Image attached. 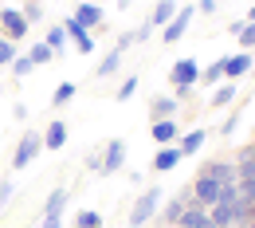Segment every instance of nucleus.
I'll list each match as a JSON object with an SVG mask.
<instances>
[{
	"label": "nucleus",
	"mask_w": 255,
	"mask_h": 228,
	"mask_svg": "<svg viewBox=\"0 0 255 228\" xmlns=\"http://www.w3.org/2000/svg\"><path fill=\"white\" fill-rule=\"evenodd\" d=\"M161 201H165V193H161L157 185H153V189H145V193L133 201V209H129V228H145L161 213Z\"/></svg>",
	"instance_id": "obj_1"
},
{
	"label": "nucleus",
	"mask_w": 255,
	"mask_h": 228,
	"mask_svg": "<svg viewBox=\"0 0 255 228\" xmlns=\"http://www.w3.org/2000/svg\"><path fill=\"white\" fill-rule=\"evenodd\" d=\"M43 154V134H24L20 142H16V154H12V169H28V165L35 162Z\"/></svg>",
	"instance_id": "obj_2"
},
{
	"label": "nucleus",
	"mask_w": 255,
	"mask_h": 228,
	"mask_svg": "<svg viewBox=\"0 0 255 228\" xmlns=\"http://www.w3.org/2000/svg\"><path fill=\"white\" fill-rule=\"evenodd\" d=\"M122 165H126V142H122V138H110L106 150H102L98 177H114V173H122Z\"/></svg>",
	"instance_id": "obj_3"
},
{
	"label": "nucleus",
	"mask_w": 255,
	"mask_h": 228,
	"mask_svg": "<svg viewBox=\"0 0 255 228\" xmlns=\"http://www.w3.org/2000/svg\"><path fill=\"white\" fill-rule=\"evenodd\" d=\"M0 32H4V39H12V43L28 39V20H24V12H20V8H0Z\"/></svg>",
	"instance_id": "obj_4"
},
{
	"label": "nucleus",
	"mask_w": 255,
	"mask_h": 228,
	"mask_svg": "<svg viewBox=\"0 0 255 228\" xmlns=\"http://www.w3.org/2000/svg\"><path fill=\"white\" fill-rule=\"evenodd\" d=\"M192 16H196V8H192V4H185V8H177V16H173V20H169V24L161 28V43H177L181 35L189 32Z\"/></svg>",
	"instance_id": "obj_5"
},
{
	"label": "nucleus",
	"mask_w": 255,
	"mask_h": 228,
	"mask_svg": "<svg viewBox=\"0 0 255 228\" xmlns=\"http://www.w3.org/2000/svg\"><path fill=\"white\" fill-rule=\"evenodd\" d=\"M169 83H173V87H196V83H200V63H196L192 55L177 59L173 71H169Z\"/></svg>",
	"instance_id": "obj_6"
},
{
	"label": "nucleus",
	"mask_w": 255,
	"mask_h": 228,
	"mask_svg": "<svg viewBox=\"0 0 255 228\" xmlns=\"http://www.w3.org/2000/svg\"><path fill=\"white\" fill-rule=\"evenodd\" d=\"M189 189H192V205H200V209H212V205H216V197H220V181H212V177L196 173V181H192Z\"/></svg>",
	"instance_id": "obj_7"
},
{
	"label": "nucleus",
	"mask_w": 255,
	"mask_h": 228,
	"mask_svg": "<svg viewBox=\"0 0 255 228\" xmlns=\"http://www.w3.org/2000/svg\"><path fill=\"white\" fill-rule=\"evenodd\" d=\"M59 24H63L67 39H75V51H79V55H91V51H95V39H91V32H87V28H83L75 16H63Z\"/></svg>",
	"instance_id": "obj_8"
},
{
	"label": "nucleus",
	"mask_w": 255,
	"mask_h": 228,
	"mask_svg": "<svg viewBox=\"0 0 255 228\" xmlns=\"http://www.w3.org/2000/svg\"><path fill=\"white\" fill-rule=\"evenodd\" d=\"M200 173L212 177V181H220V185H236V181H240L236 162H208V165H200Z\"/></svg>",
	"instance_id": "obj_9"
},
{
	"label": "nucleus",
	"mask_w": 255,
	"mask_h": 228,
	"mask_svg": "<svg viewBox=\"0 0 255 228\" xmlns=\"http://www.w3.org/2000/svg\"><path fill=\"white\" fill-rule=\"evenodd\" d=\"M252 51H240V55H224V79L232 83V79H244L248 71H252Z\"/></svg>",
	"instance_id": "obj_10"
},
{
	"label": "nucleus",
	"mask_w": 255,
	"mask_h": 228,
	"mask_svg": "<svg viewBox=\"0 0 255 228\" xmlns=\"http://www.w3.org/2000/svg\"><path fill=\"white\" fill-rule=\"evenodd\" d=\"M177 122L173 118H161V122H149V138L157 142V146H177Z\"/></svg>",
	"instance_id": "obj_11"
},
{
	"label": "nucleus",
	"mask_w": 255,
	"mask_h": 228,
	"mask_svg": "<svg viewBox=\"0 0 255 228\" xmlns=\"http://www.w3.org/2000/svg\"><path fill=\"white\" fill-rule=\"evenodd\" d=\"M181 162H185V158H181V150H177V146H161L149 165H153V173H169V169H177Z\"/></svg>",
	"instance_id": "obj_12"
},
{
	"label": "nucleus",
	"mask_w": 255,
	"mask_h": 228,
	"mask_svg": "<svg viewBox=\"0 0 255 228\" xmlns=\"http://www.w3.org/2000/svg\"><path fill=\"white\" fill-rule=\"evenodd\" d=\"M71 16H75V20H79V24L87 28V32L102 24V8H98L95 0H83V4H75V12H71Z\"/></svg>",
	"instance_id": "obj_13"
},
{
	"label": "nucleus",
	"mask_w": 255,
	"mask_h": 228,
	"mask_svg": "<svg viewBox=\"0 0 255 228\" xmlns=\"http://www.w3.org/2000/svg\"><path fill=\"white\" fill-rule=\"evenodd\" d=\"M177 110H181V102H177L173 95H157L153 102H149V122H161V118H173Z\"/></svg>",
	"instance_id": "obj_14"
},
{
	"label": "nucleus",
	"mask_w": 255,
	"mask_h": 228,
	"mask_svg": "<svg viewBox=\"0 0 255 228\" xmlns=\"http://www.w3.org/2000/svg\"><path fill=\"white\" fill-rule=\"evenodd\" d=\"M63 146H67V122L55 118V122L43 130V150H63Z\"/></svg>",
	"instance_id": "obj_15"
},
{
	"label": "nucleus",
	"mask_w": 255,
	"mask_h": 228,
	"mask_svg": "<svg viewBox=\"0 0 255 228\" xmlns=\"http://www.w3.org/2000/svg\"><path fill=\"white\" fill-rule=\"evenodd\" d=\"M204 142H208V130H189L181 142H177V150H181V158H192V154L204 150Z\"/></svg>",
	"instance_id": "obj_16"
},
{
	"label": "nucleus",
	"mask_w": 255,
	"mask_h": 228,
	"mask_svg": "<svg viewBox=\"0 0 255 228\" xmlns=\"http://www.w3.org/2000/svg\"><path fill=\"white\" fill-rule=\"evenodd\" d=\"M212 221H208V209H200V205H189L185 213H181V221H177V228H208Z\"/></svg>",
	"instance_id": "obj_17"
},
{
	"label": "nucleus",
	"mask_w": 255,
	"mask_h": 228,
	"mask_svg": "<svg viewBox=\"0 0 255 228\" xmlns=\"http://www.w3.org/2000/svg\"><path fill=\"white\" fill-rule=\"evenodd\" d=\"M177 8H181L177 0H157V4H153V12H149V24H153V28H165V24L177 16Z\"/></svg>",
	"instance_id": "obj_18"
},
{
	"label": "nucleus",
	"mask_w": 255,
	"mask_h": 228,
	"mask_svg": "<svg viewBox=\"0 0 255 228\" xmlns=\"http://www.w3.org/2000/svg\"><path fill=\"white\" fill-rule=\"evenodd\" d=\"M67 201H71V193H67V189H51V193H47V201H43V217H63Z\"/></svg>",
	"instance_id": "obj_19"
},
{
	"label": "nucleus",
	"mask_w": 255,
	"mask_h": 228,
	"mask_svg": "<svg viewBox=\"0 0 255 228\" xmlns=\"http://www.w3.org/2000/svg\"><path fill=\"white\" fill-rule=\"evenodd\" d=\"M181 213H185V201H181V197H169V201H161V213H157V217L173 228L177 221H181Z\"/></svg>",
	"instance_id": "obj_20"
},
{
	"label": "nucleus",
	"mask_w": 255,
	"mask_h": 228,
	"mask_svg": "<svg viewBox=\"0 0 255 228\" xmlns=\"http://www.w3.org/2000/svg\"><path fill=\"white\" fill-rule=\"evenodd\" d=\"M122 55H126V51H118V47H110V55H106V59H102V63H98V79H110V75H118V67H122Z\"/></svg>",
	"instance_id": "obj_21"
},
{
	"label": "nucleus",
	"mask_w": 255,
	"mask_h": 228,
	"mask_svg": "<svg viewBox=\"0 0 255 228\" xmlns=\"http://www.w3.org/2000/svg\"><path fill=\"white\" fill-rule=\"evenodd\" d=\"M43 43H47L55 55H63V51H67V32H63V24H51V28H47V35H43Z\"/></svg>",
	"instance_id": "obj_22"
},
{
	"label": "nucleus",
	"mask_w": 255,
	"mask_h": 228,
	"mask_svg": "<svg viewBox=\"0 0 255 228\" xmlns=\"http://www.w3.org/2000/svg\"><path fill=\"white\" fill-rule=\"evenodd\" d=\"M200 83H204V87H220V83H224V55L216 59V63L200 67Z\"/></svg>",
	"instance_id": "obj_23"
},
{
	"label": "nucleus",
	"mask_w": 255,
	"mask_h": 228,
	"mask_svg": "<svg viewBox=\"0 0 255 228\" xmlns=\"http://www.w3.org/2000/svg\"><path fill=\"white\" fill-rule=\"evenodd\" d=\"M236 95H240V87L224 79L220 87H212V106H228V102H236Z\"/></svg>",
	"instance_id": "obj_24"
},
{
	"label": "nucleus",
	"mask_w": 255,
	"mask_h": 228,
	"mask_svg": "<svg viewBox=\"0 0 255 228\" xmlns=\"http://www.w3.org/2000/svg\"><path fill=\"white\" fill-rule=\"evenodd\" d=\"M208 221H212L216 228L236 225V217H232V205H212V209H208Z\"/></svg>",
	"instance_id": "obj_25"
},
{
	"label": "nucleus",
	"mask_w": 255,
	"mask_h": 228,
	"mask_svg": "<svg viewBox=\"0 0 255 228\" xmlns=\"http://www.w3.org/2000/svg\"><path fill=\"white\" fill-rule=\"evenodd\" d=\"M75 228H102V213H95V209H79V213H75Z\"/></svg>",
	"instance_id": "obj_26"
},
{
	"label": "nucleus",
	"mask_w": 255,
	"mask_h": 228,
	"mask_svg": "<svg viewBox=\"0 0 255 228\" xmlns=\"http://www.w3.org/2000/svg\"><path fill=\"white\" fill-rule=\"evenodd\" d=\"M28 55H32V63H35V67H39V63H51V59H55V51H51L43 39H35L32 47H28Z\"/></svg>",
	"instance_id": "obj_27"
},
{
	"label": "nucleus",
	"mask_w": 255,
	"mask_h": 228,
	"mask_svg": "<svg viewBox=\"0 0 255 228\" xmlns=\"http://www.w3.org/2000/svg\"><path fill=\"white\" fill-rule=\"evenodd\" d=\"M71 98H75V83H59V87L51 91V106L59 110V106H67Z\"/></svg>",
	"instance_id": "obj_28"
},
{
	"label": "nucleus",
	"mask_w": 255,
	"mask_h": 228,
	"mask_svg": "<svg viewBox=\"0 0 255 228\" xmlns=\"http://www.w3.org/2000/svg\"><path fill=\"white\" fill-rule=\"evenodd\" d=\"M12 75H16V79H24V75H28V71H35V63H32V55H16V59H12Z\"/></svg>",
	"instance_id": "obj_29"
},
{
	"label": "nucleus",
	"mask_w": 255,
	"mask_h": 228,
	"mask_svg": "<svg viewBox=\"0 0 255 228\" xmlns=\"http://www.w3.org/2000/svg\"><path fill=\"white\" fill-rule=\"evenodd\" d=\"M16 55H20V43H12V39H0V67H8Z\"/></svg>",
	"instance_id": "obj_30"
},
{
	"label": "nucleus",
	"mask_w": 255,
	"mask_h": 228,
	"mask_svg": "<svg viewBox=\"0 0 255 228\" xmlns=\"http://www.w3.org/2000/svg\"><path fill=\"white\" fill-rule=\"evenodd\" d=\"M20 12H24V20H28V28H32V24H39V20H43V4H24Z\"/></svg>",
	"instance_id": "obj_31"
},
{
	"label": "nucleus",
	"mask_w": 255,
	"mask_h": 228,
	"mask_svg": "<svg viewBox=\"0 0 255 228\" xmlns=\"http://www.w3.org/2000/svg\"><path fill=\"white\" fill-rule=\"evenodd\" d=\"M236 189H240V201L255 205V181H236Z\"/></svg>",
	"instance_id": "obj_32"
},
{
	"label": "nucleus",
	"mask_w": 255,
	"mask_h": 228,
	"mask_svg": "<svg viewBox=\"0 0 255 228\" xmlns=\"http://www.w3.org/2000/svg\"><path fill=\"white\" fill-rule=\"evenodd\" d=\"M133 91H137V75H129L126 83H122V87H118V102H126V98L133 95Z\"/></svg>",
	"instance_id": "obj_33"
},
{
	"label": "nucleus",
	"mask_w": 255,
	"mask_h": 228,
	"mask_svg": "<svg viewBox=\"0 0 255 228\" xmlns=\"http://www.w3.org/2000/svg\"><path fill=\"white\" fill-rule=\"evenodd\" d=\"M240 43H244V51H252V47H255V24H244V32H240Z\"/></svg>",
	"instance_id": "obj_34"
},
{
	"label": "nucleus",
	"mask_w": 255,
	"mask_h": 228,
	"mask_svg": "<svg viewBox=\"0 0 255 228\" xmlns=\"http://www.w3.org/2000/svg\"><path fill=\"white\" fill-rule=\"evenodd\" d=\"M236 173L240 181H255V162H236Z\"/></svg>",
	"instance_id": "obj_35"
},
{
	"label": "nucleus",
	"mask_w": 255,
	"mask_h": 228,
	"mask_svg": "<svg viewBox=\"0 0 255 228\" xmlns=\"http://www.w3.org/2000/svg\"><path fill=\"white\" fill-rule=\"evenodd\" d=\"M12 193H16V185H12V181H0V209L12 201Z\"/></svg>",
	"instance_id": "obj_36"
},
{
	"label": "nucleus",
	"mask_w": 255,
	"mask_h": 228,
	"mask_svg": "<svg viewBox=\"0 0 255 228\" xmlns=\"http://www.w3.org/2000/svg\"><path fill=\"white\" fill-rule=\"evenodd\" d=\"M236 126H240V110H236V114H228V122L220 126V134L228 138V134H236Z\"/></svg>",
	"instance_id": "obj_37"
},
{
	"label": "nucleus",
	"mask_w": 255,
	"mask_h": 228,
	"mask_svg": "<svg viewBox=\"0 0 255 228\" xmlns=\"http://www.w3.org/2000/svg\"><path fill=\"white\" fill-rule=\"evenodd\" d=\"M133 43H137V39H133V32H122V35H118V43H114V47H118V51H129Z\"/></svg>",
	"instance_id": "obj_38"
},
{
	"label": "nucleus",
	"mask_w": 255,
	"mask_h": 228,
	"mask_svg": "<svg viewBox=\"0 0 255 228\" xmlns=\"http://www.w3.org/2000/svg\"><path fill=\"white\" fill-rule=\"evenodd\" d=\"M149 35H153V24H149V20H145V24H141V28H137V32H133V39H137V43H145V39H149Z\"/></svg>",
	"instance_id": "obj_39"
},
{
	"label": "nucleus",
	"mask_w": 255,
	"mask_h": 228,
	"mask_svg": "<svg viewBox=\"0 0 255 228\" xmlns=\"http://www.w3.org/2000/svg\"><path fill=\"white\" fill-rule=\"evenodd\" d=\"M236 162H255V142H248V146L240 150V158H236Z\"/></svg>",
	"instance_id": "obj_40"
},
{
	"label": "nucleus",
	"mask_w": 255,
	"mask_h": 228,
	"mask_svg": "<svg viewBox=\"0 0 255 228\" xmlns=\"http://www.w3.org/2000/svg\"><path fill=\"white\" fill-rule=\"evenodd\" d=\"M173 91H177V95H173L177 102H189V98H192V87H173Z\"/></svg>",
	"instance_id": "obj_41"
},
{
	"label": "nucleus",
	"mask_w": 255,
	"mask_h": 228,
	"mask_svg": "<svg viewBox=\"0 0 255 228\" xmlns=\"http://www.w3.org/2000/svg\"><path fill=\"white\" fill-rule=\"evenodd\" d=\"M12 118H16V122H24V118H28V106H24V102H16V106H12Z\"/></svg>",
	"instance_id": "obj_42"
},
{
	"label": "nucleus",
	"mask_w": 255,
	"mask_h": 228,
	"mask_svg": "<svg viewBox=\"0 0 255 228\" xmlns=\"http://www.w3.org/2000/svg\"><path fill=\"white\" fill-rule=\"evenodd\" d=\"M39 228H63V217H43V225Z\"/></svg>",
	"instance_id": "obj_43"
},
{
	"label": "nucleus",
	"mask_w": 255,
	"mask_h": 228,
	"mask_svg": "<svg viewBox=\"0 0 255 228\" xmlns=\"http://www.w3.org/2000/svg\"><path fill=\"white\" fill-rule=\"evenodd\" d=\"M196 8H200V12H216V0H200Z\"/></svg>",
	"instance_id": "obj_44"
},
{
	"label": "nucleus",
	"mask_w": 255,
	"mask_h": 228,
	"mask_svg": "<svg viewBox=\"0 0 255 228\" xmlns=\"http://www.w3.org/2000/svg\"><path fill=\"white\" fill-rule=\"evenodd\" d=\"M248 24H255V8H248Z\"/></svg>",
	"instance_id": "obj_45"
},
{
	"label": "nucleus",
	"mask_w": 255,
	"mask_h": 228,
	"mask_svg": "<svg viewBox=\"0 0 255 228\" xmlns=\"http://www.w3.org/2000/svg\"><path fill=\"white\" fill-rule=\"evenodd\" d=\"M228 228H248V225H228Z\"/></svg>",
	"instance_id": "obj_46"
},
{
	"label": "nucleus",
	"mask_w": 255,
	"mask_h": 228,
	"mask_svg": "<svg viewBox=\"0 0 255 228\" xmlns=\"http://www.w3.org/2000/svg\"><path fill=\"white\" fill-rule=\"evenodd\" d=\"M28 4H43V0H28Z\"/></svg>",
	"instance_id": "obj_47"
},
{
	"label": "nucleus",
	"mask_w": 255,
	"mask_h": 228,
	"mask_svg": "<svg viewBox=\"0 0 255 228\" xmlns=\"http://www.w3.org/2000/svg\"><path fill=\"white\" fill-rule=\"evenodd\" d=\"M126 4H129V0H122V8H126Z\"/></svg>",
	"instance_id": "obj_48"
},
{
	"label": "nucleus",
	"mask_w": 255,
	"mask_h": 228,
	"mask_svg": "<svg viewBox=\"0 0 255 228\" xmlns=\"http://www.w3.org/2000/svg\"><path fill=\"white\" fill-rule=\"evenodd\" d=\"M252 79H255V67H252Z\"/></svg>",
	"instance_id": "obj_49"
},
{
	"label": "nucleus",
	"mask_w": 255,
	"mask_h": 228,
	"mask_svg": "<svg viewBox=\"0 0 255 228\" xmlns=\"http://www.w3.org/2000/svg\"><path fill=\"white\" fill-rule=\"evenodd\" d=\"M208 228H216V225H208Z\"/></svg>",
	"instance_id": "obj_50"
},
{
	"label": "nucleus",
	"mask_w": 255,
	"mask_h": 228,
	"mask_svg": "<svg viewBox=\"0 0 255 228\" xmlns=\"http://www.w3.org/2000/svg\"><path fill=\"white\" fill-rule=\"evenodd\" d=\"M95 4H98V0H95Z\"/></svg>",
	"instance_id": "obj_51"
}]
</instances>
